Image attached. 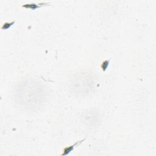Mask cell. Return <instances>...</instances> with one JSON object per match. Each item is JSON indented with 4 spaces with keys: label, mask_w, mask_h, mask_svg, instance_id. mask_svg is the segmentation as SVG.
Returning a JSON list of instances; mask_svg holds the SVG:
<instances>
[{
    "label": "cell",
    "mask_w": 156,
    "mask_h": 156,
    "mask_svg": "<svg viewBox=\"0 0 156 156\" xmlns=\"http://www.w3.org/2000/svg\"><path fill=\"white\" fill-rule=\"evenodd\" d=\"M15 23V21H12V22H11V23H9V22L4 23L3 24V26L1 27V29L2 30H6V29H9Z\"/></svg>",
    "instance_id": "3957f363"
},
{
    "label": "cell",
    "mask_w": 156,
    "mask_h": 156,
    "mask_svg": "<svg viewBox=\"0 0 156 156\" xmlns=\"http://www.w3.org/2000/svg\"><path fill=\"white\" fill-rule=\"evenodd\" d=\"M109 63H110V60H106L102 63L101 67L103 71H105L107 70L108 67H109Z\"/></svg>",
    "instance_id": "277c9868"
},
{
    "label": "cell",
    "mask_w": 156,
    "mask_h": 156,
    "mask_svg": "<svg viewBox=\"0 0 156 156\" xmlns=\"http://www.w3.org/2000/svg\"><path fill=\"white\" fill-rule=\"evenodd\" d=\"M85 140V138H84V139H82L81 140L77 141L76 143H75L74 144H73L69 146H67L63 149V153L61 154L62 156H65V155H68V154H70L72 151L74 150V149L76 148L77 146H79V145H81L82 142L84 141Z\"/></svg>",
    "instance_id": "6da1fadb"
},
{
    "label": "cell",
    "mask_w": 156,
    "mask_h": 156,
    "mask_svg": "<svg viewBox=\"0 0 156 156\" xmlns=\"http://www.w3.org/2000/svg\"><path fill=\"white\" fill-rule=\"evenodd\" d=\"M50 6V3H43L41 2L39 3H28V4H25L22 5V7L26 9H31L32 10H36L37 9L40 8L41 7L43 6Z\"/></svg>",
    "instance_id": "7a4b0ae2"
}]
</instances>
